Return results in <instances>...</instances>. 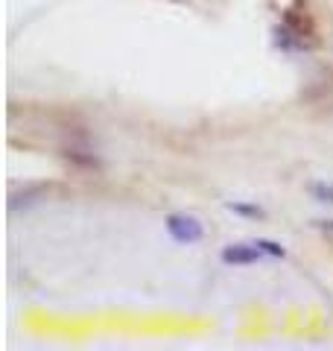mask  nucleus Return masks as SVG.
I'll return each instance as SVG.
<instances>
[{
	"instance_id": "nucleus-1",
	"label": "nucleus",
	"mask_w": 333,
	"mask_h": 351,
	"mask_svg": "<svg viewBox=\"0 0 333 351\" xmlns=\"http://www.w3.org/2000/svg\"><path fill=\"white\" fill-rule=\"evenodd\" d=\"M164 226H166V234L182 246H193L205 237V226L190 214H170L164 219Z\"/></svg>"
},
{
	"instance_id": "nucleus-2",
	"label": "nucleus",
	"mask_w": 333,
	"mask_h": 351,
	"mask_svg": "<svg viewBox=\"0 0 333 351\" xmlns=\"http://www.w3.org/2000/svg\"><path fill=\"white\" fill-rule=\"evenodd\" d=\"M275 36V47L284 50V53H301L307 50V38H310V29H304L293 15L284 18V24H278L272 29Z\"/></svg>"
},
{
	"instance_id": "nucleus-3",
	"label": "nucleus",
	"mask_w": 333,
	"mask_h": 351,
	"mask_svg": "<svg viewBox=\"0 0 333 351\" xmlns=\"http://www.w3.org/2000/svg\"><path fill=\"white\" fill-rule=\"evenodd\" d=\"M50 196V184H27V188H21V191H12L9 193V202H6V208L12 214H18V211H29V208H36V205H41L44 199Z\"/></svg>"
},
{
	"instance_id": "nucleus-4",
	"label": "nucleus",
	"mask_w": 333,
	"mask_h": 351,
	"mask_svg": "<svg viewBox=\"0 0 333 351\" xmlns=\"http://www.w3.org/2000/svg\"><path fill=\"white\" fill-rule=\"evenodd\" d=\"M263 258V249L251 243H231L219 252V261L228 263V267H249V263H258Z\"/></svg>"
},
{
	"instance_id": "nucleus-5",
	"label": "nucleus",
	"mask_w": 333,
	"mask_h": 351,
	"mask_svg": "<svg viewBox=\"0 0 333 351\" xmlns=\"http://www.w3.org/2000/svg\"><path fill=\"white\" fill-rule=\"evenodd\" d=\"M225 208L228 211H234V214H240V217H251V219H263L266 217V211L260 205H249V202H225Z\"/></svg>"
},
{
	"instance_id": "nucleus-6",
	"label": "nucleus",
	"mask_w": 333,
	"mask_h": 351,
	"mask_svg": "<svg viewBox=\"0 0 333 351\" xmlns=\"http://www.w3.org/2000/svg\"><path fill=\"white\" fill-rule=\"evenodd\" d=\"M310 193L316 196V202L333 205V182H313L310 184Z\"/></svg>"
},
{
	"instance_id": "nucleus-7",
	"label": "nucleus",
	"mask_w": 333,
	"mask_h": 351,
	"mask_svg": "<svg viewBox=\"0 0 333 351\" xmlns=\"http://www.w3.org/2000/svg\"><path fill=\"white\" fill-rule=\"evenodd\" d=\"M254 246H260V249H263V255H269V258H286V249H284L281 243H275V240L258 237V240H254Z\"/></svg>"
},
{
	"instance_id": "nucleus-8",
	"label": "nucleus",
	"mask_w": 333,
	"mask_h": 351,
	"mask_svg": "<svg viewBox=\"0 0 333 351\" xmlns=\"http://www.w3.org/2000/svg\"><path fill=\"white\" fill-rule=\"evenodd\" d=\"M319 228H325V232H333V219H316Z\"/></svg>"
}]
</instances>
